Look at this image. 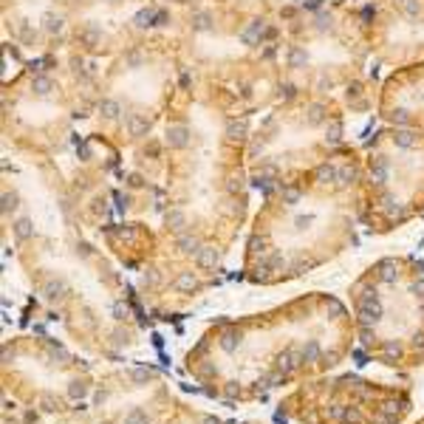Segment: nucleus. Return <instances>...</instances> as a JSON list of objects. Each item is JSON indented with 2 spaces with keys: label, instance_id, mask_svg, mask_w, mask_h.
I'll return each mask as SVG.
<instances>
[{
  "label": "nucleus",
  "instance_id": "1",
  "mask_svg": "<svg viewBox=\"0 0 424 424\" xmlns=\"http://www.w3.org/2000/svg\"><path fill=\"white\" fill-rule=\"evenodd\" d=\"M175 291H192L195 289V277H192V272H184V275L175 277Z\"/></svg>",
  "mask_w": 424,
  "mask_h": 424
},
{
  "label": "nucleus",
  "instance_id": "2",
  "mask_svg": "<svg viewBox=\"0 0 424 424\" xmlns=\"http://www.w3.org/2000/svg\"><path fill=\"white\" fill-rule=\"evenodd\" d=\"M125 424H147V413H144L141 407H133L125 416Z\"/></svg>",
  "mask_w": 424,
  "mask_h": 424
},
{
  "label": "nucleus",
  "instance_id": "3",
  "mask_svg": "<svg viewBox=\"0 0 424 424\" xmlns=\"http://www.w3.org/2000/svg\"><path fill=\"white\" fill-rule=\"evenodd\" d=\"M320 345L317 342H308V345H303V356H306V362H317L320 359Z\"/></svg>",
  "mask_w": 424,
  "mask_h": 424
},
{
  "label": "nucleus",
  "instance_id": "4",
  "mask_svg": "<svg viewBox=\"0 0 424 424\" xmlns=\"http://www.w3.org/2000/svg\"><path fill=\"white\" fill-rule=\"evenodd\" d=\"M130 376H133V379H136V382H147V379H150V376H153V373H150V370H147V368H136V370H133V373H130Z\"/></svg>",
  "mask_w": 424,
  "mask_h": 424
},
{
  "label": "nucleus",
  "instance_id": "5",
  "mask_svg": "<svg viewBox=\"0 0 424 424\" xmlns=\"http://www.w3.org/2000/svg\"><path fill=\"white\" fill-rule=\"evenodd\" d=\"M204 424H218V421H215V418H204Z\"/></svg>",
  "mask_w": 424,
  "mask_h": 424
}]
</instances>
